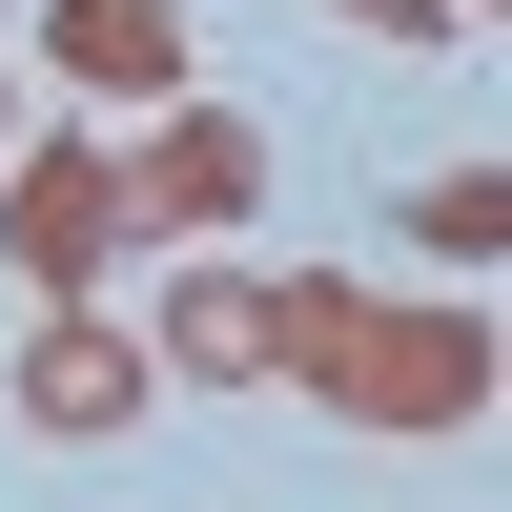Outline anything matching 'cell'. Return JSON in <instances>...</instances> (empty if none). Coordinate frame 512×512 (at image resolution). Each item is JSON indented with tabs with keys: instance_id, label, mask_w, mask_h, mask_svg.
Returning a JSON list of instances; mask_svg holds the SVG:
<instances>
[{
	"instance_id": "obj_1",
	"label": "cell",
	"mask_w": 512,
	"mask_h": 512,
	"mask_svg": "<svg viewBox=\"0 0 512 512\" xmlns=\"http://www.w3.org/2000/svg\"><path fill=\"white\" fill-rule=\"evenodd\" d=\"M287 369H308L328 410H369V431H472L492 410V328L472 308H369V287H328V267H308V349Z\"/></svg>"
},
{
	"instance_id": "obj_2",
	"label": "cell",
	"mask_w": 512,
	"mask_h": 512,
	"mask_svg": "<svg viewBox=\"0 0 512 512\" xmlns=\"http://www.w3.org/2000/svg\"><path fill=\"white\" fill-rule=\"evenodd\" d=\"M0 246H21L41 308H82V287L123 267V164L103 144H0Z\"/></svg>"
},
{
	"instance_id": "obj_3",
	"label": "cell",
	"mask_w": 512,
	"mask_h": 512,
	"mask_svg": "<svg viewBox=\"0 0 512 512\" xmlns=\"http://www.w3.org/2000/svg\"><path fill=\"white\" fill-rule=\"evenodd\" d=\"M185 390H287V349H308V267H185L144 328Z\"/></svg>"
},
{
	"instance_id": "obj_4",
	"label": "cell",
	"mask_w": 512,
	"mask_h": 512,
	"mask_svg": "<svg viewBox=\"0 0 512 512\" xmlns=\"http://www.w3.org/2000/svg\"><path fill=\"white\" fill-rule=\"evenodd\" d=\"M144 390H164V349L82 287V308H41L21 328V431H62V451H103V431H144Z\"/></svg>"
},
{
	"instance_id": "obj_5",
	"label": "cell",
	"mask_w": 512,
	"mask_h": 512,
	"mask_svg": "<svg viewBox=\"0 0 512 512\" xmlns=\"http://www.w3.org/2000/svg\"><path fill=\"white\" fill-rule=\"evenodd\" d=\"M103 164H123V246L144 226H246V185H267V144L226 103H144V144H103Z\"/></svg>"
},
{
	"instance_id": "obj_6",
	"label": "cell",
	"mask_w": 512,
	"mask_h": 512,
	"mask_svg": "<svg viewBox=\"0 0 512 512\" xmlns=\"http://www.w3.org/2000/svg\"><path fill=\"white\" fill-rule=\"evenodd\" d=\"M41 41L103 103H185V0H41Z\"/></svg>"
},
{
	"instance_id": "obj_7",
	"label": "cell",
	"mask_w": 512,
	"mask_h": 512,
	"mask_svg": "<svg viewBox=\"0 0 512 512\" xmlns=\"http://www.w3.org/2000/svg\"><path fill=\"white\" fill-rule=\"evenodd\" d=\"M410 246H451V267H492V246H512V185H492V164H451V185H410Z\"/></svg>"
},
{
	"instance_id": "obj_8",
	"label": "cell",
	"mask_w": 512,
	"mask_h": 512,
	"mask_svg": "<svg viewBox=\"0 0 512 512\" xmlns=\"http://www.w3.org/2000/svg\"><path fill=\"white\" fill-rule=\"evenodd\" d=\"M328 21H369V41H472V0H328Z\"/></svg>"
},
{
	"instance_id": "obj_9",
	"label": "cell",
	"mask_w": 512,
	"mask_h": 512,
	"mask_svg": "<svg viewBox=\"0 0 512 512\" xmlns=\"http://www.w3.org/2000/svg\"><path fill=\"white\" fill-rule=\"evenodd\" d=\"M0 144H21V103H0Z\"/></svg>"
}]
</instances>
